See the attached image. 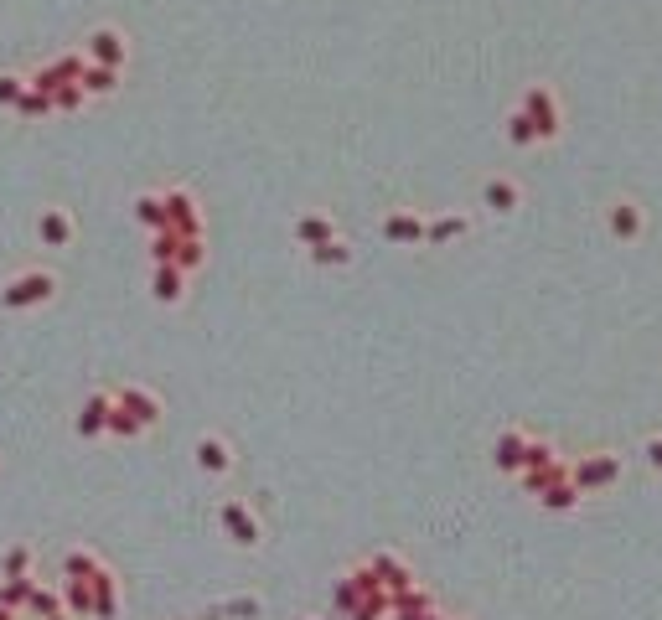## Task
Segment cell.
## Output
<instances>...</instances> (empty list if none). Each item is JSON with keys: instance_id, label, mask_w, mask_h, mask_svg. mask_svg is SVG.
<instances>
[{"instance_id": "6da1fadb", "label": "cell", "mask_w": 662, "mask_h": 620, "mask_svg": "<svg viewBox=\"0 0 662 620\" xmlns=\"http://www.w3.org/2000/svg\"><path fill=\"white\" fill-rule=\"evenodd\" d=\"M52 290H57L52 269H26V274H16L11 285L0 290V305H6V310H32V305L52 300Z\"/></svg>"}, {"instance_id": "7a4b0ae2", "label": "cell", "mask_w": 662, "mask_h": 620, "mask_svg": "<svg viewBox=\"0 0 662 620\" xmlns=\"http://www.w3.org/2000/svg\"><path fill=\"white\" fill-rule=\"evenodd\" d=\"M88 62H104V68H119V73H125V62H130V42L119 37L114 26H99L94 37H88Z\"/></svg>"}, {"instance_id": "3957f363", "label": "cell", "mask_w": 662, "mask_h": 620, "mask_svg": "<svg viewBox=\"0 0 662 620\" xmlns=\"http://www.w3.org/2000/svg\"><path fill=\"white\" fill-rule=\"evenodd\" d=\"M523 109H528V119L538 124V140H554V135H559V109H554V93H549V88L533 83V88L523 93Z\"/></svg>"}, {"instance_id": "277c9868", "label": "cell", "mask_w": 662, "mask_h": 620, "mask_svg": "<svg viewBox=\"0 0 662 620\" xmlns=\"http://www.w3.org/2000/svg\"><path fill=\"white\" fill-rule=\"evenodd\" d=\"M223 527H228V538H233L238 548H254V543H259V522H254V512H249L244 502H228V507H223Z\"/></svg>"}, {"instance_id": "5b68a950", "label": "cell", "mask_w": 662, "mask_h": 620, "mask_svg": "<svg viewBox=\"0 0 662 620\" xmlns=\"http://www.w3.org/2000/svg\"><path fill=\"white\" fill-rule=\"evenodd\" d=\"M166 217H171V228H176V233L202 238V217H197V202H192L187 192H166Z\"/></svg>"}, {"instance_id": "8992f818", "label": "cell", "mask_w": 662, "mask_h": 620, "mask_svg": "<svg viewBox=\"0 0 662 620\" xmlns=\"http://www.w3.org/2000/svg\"><path fill=\"white\" fill-rule=\"evenodd\" d=\"M37 233H42V243H47V248H68V243H73V217H68L63 207H42Z\"/></svg>"}, {"instance_id": "52a82bcc", "label": "cell", "mask_w": 662, "mask_h": 620, "mask_svg": "<svg viewBox=\"0 0 662 620\" xmlns=\"http://www.w3.org/2000/svg\"><path fill=\"white\" fill-rule=\"evenodd\" d=\"M109 414H114V398H109V393H94V398L83 403V414H78V434H83V440L104 434V429H109Z\"/></svg>"}, {"instance_id": "ba28073f", "label": "cell", "mask_w": 662, "mask_h": 620, "mask_svg": "<svg viewBox=\"0 0 662 620\" xmlns=\"http://www.w3.org/2000/svg\"><path fill=\"white\" fill-rule=\"evenodd\" d=\"M114 403L125 414H135L140 424H156L161 419V398L156 393H145V388H125V393H114Z\"/></svg>"}, {"instance_id": "9c48e42d", "label": "cell", "mask_w": 662, "mask_h": 620, "mask_svg": "<svg viewBox=\"0 0 662 620\" xmlns=\"http://www.w3.org/2000/svg\"><path fill=\"white\" fill-rule=\"evenodd\" d=\"M425 223H419V217L414 212H394V217H388V223H383V238L388 243H425Z\"/></svg>"}, {"instance_id": "30bf717a", "label": "cell", "mask_w": 662, "mask_h": 620, "mask_svg": "<svg viewBox=\"0 0 662 620\" xmlns=\"http://www.w3.org/2000/svg\"><path fill=\"white\" fill-rule=\"evenodd\" d=\"M182 274H187V269H176V264H156V279H150V295H156V300H166V305H176V300H182Z\"/></svg>"}, {"instance_id": "8fae6325", "label": "cell", "mask_w": 662, "mask_h": 620, "mask_svg": "<svg viewBox=\"0 0 662 620\" xmlns=\"http://www.w3.org/2000/svg\"><path fill=\"white\" fill-rule=\"evenodd\" d=\"M197 465H202V471H213V476H223L228 465H233V450L218 440V434H207V440L197 445Z\"/></svg>"}, {"instance_id": "7c38bea8", "label": "cell", "mask_w": 662, "mask_h": 620, "mask_svg": "<svg viewBox=\"0 0 662 620\" xmlns=\"http://www.w3.org/2000/svg\"><path fill=\"white\" fill-rule=\"evenodd\" d=\"M63 605L73 615H94V579H68L63 584Z\"/></svg>"}, {"instance_id": "4fadbf2b", "label": "cell", "mask_w": 662, "mask_h": 620, "mask_svg": "<svg viewBox=\"0 0 662 620\" xmlns=\"http://www.w3.org/2000/svg\"><path fill=\"white\" fill-rule=\"evenodd\" d=\"M68 605H63V595L57 589H47V584H32V600H26V615H42V620H52V615H63Z\"/></svg>"}, {"instance_id": "5bb4252c", "label": "cell", "mask_w": 662, "mask_h": 620, "mask_svg": "<svg viewBox=\"0 0 662 620\" xmlns=\"http://www.w3.org/2000/svg\"><path fill=\"white\" fill-rule=\"evenodd\" d=\"M114 610H119V595H114V574L104 569V574H94V615H99V620H114Z\"/></svg>"}, {"instance_id": "9a60e30c", "label": "cell", "mask_w": 662, "mask_h": 620, "mask_svg": "<svg viewBox=\"0 0 662 620\" xmlns=\"http://www.w3.org/2000/svg\"><path fill=\"white\" fill-rule=\"evenodd\" d=\"M295 238H300V243H311V248H321V243L337 238V228H331L326 217H316V212H311V217H300V223H295Z\"/></svg>"}, {"instance_id": "2e32d148", "label": "cell", "mask_w": 662, "mask_h": 620, "mask_svg": "<svg viewBox=\"0 0 662 620\" xmlns=\"http://www.w3.org/2000/svg\"><path fill=\"white\" fill-rule=\"evenodd\" d=\"M0 579H32V548L26 543L6 548V558H0Z\"/></svg>"}, {"instance_id": "e0dca14e", "label": "cell", "mask_w": 662, "mask_h": 620, "mask_svg": "<svg viewBox=\"0 0 662 620\" xmlns=\"http://www.w3.org/2000/svg\"><path fill=\"white\" fill-rule=\"evenodd\" d=\"M523 460H528V440H523V434H502V440H497V465L518 471Z\"/></svg>"}, {"instance_id": "ac0fdd59", "label": "cell", "mask_w": 662, "mask_h": 620, "mask_svg": "<svg viewBox=\"0 0 662 620\" xmlns=\"http://www.w3.org/2000/svg\"><path fill=\"white\" fill-rule=\"evenodd\" d=\"M52 109H57V104H52V93H47V88H26V93H21V104H16L21 119H42V114H52Z\"/></svg>"}, {"instance_id": "d6986e66", "label": "cell", "mask_w": 662, "mask_h": 620, "mask_svg": "<svg viewBox=\"0 0 662 620\" xmlns=\"http://www.w3.org/2000/svg\"><path fill=\"white\" fill-rule=\"evenodd\" d=\"M63 569H68V579H94V574H104V564L88 548H73L68 558H63Z\"/></svg>"}, {"instance_id": "ffe728a7", "label": "cell", "mask_w": 662, "mask_h": 620, "mask_svg": "<svg viewBox=\"0 0 662 620\" xmlns=\"http://www.w3.org/2000/svg\"><path fill=\"white\" fill-rule=\"evenodd\" d=\"M32 584L37 579H0V605H6V610H26V600H32Z\"/></svg>"}, {"instance_id": "44dd1931", "label": "cell", "mask_w": 662, "mask_h": 620, "mask_svg": "<svg viewBox=\"0 0 662 620\" xmlns=\"http://www.w3.org/2000/svg\"><path fill=\"white\" fill-rule=\"evenodd\" d=\"M83 88H88V93H114V88H119V68H104V62H88Z\"/></svg>"}, {"instance_id": "7402d4cb", "label": "cell", "mask_w": 662, "mask_h": 620, "mask_svg": "<svg viewBox=\"0 0 662 620\" xmlns=\"http://www.w3.org/2000/svg\"><path fill=\"white\" fill-rule=\"evenodd\" d=\"M481 197H487L492 212H513L518 207V186L513 181H487V192H481Z\"/></svg>"}, {"instance_id": "603a6c76", "label": "cell", "mask_w": 662, "mask_h": 620, "mask_svg": "<svg viewBox=\"0 0 662 620\" xmlns=\"http://www.w3.org/2000/svg\"><path fill=\"white\" fill-rule=\"evenodd\" d=\"M135 212H140V223H145V228H156V233H161V228H171V217H166V197H140V202H135Z\"/></svg>"}, {"instance_id": "cb8c5ba5", "label": "cell", "mask_w": 662, "mask_h": 620, "mask_svg": "<svg viewBox=\"0 0 662 620\" xmlns=\"http://www.w3.org/2000/svg\"><path fill=\"white\" fill-rule=\"evenodd\" d=\"M52 104L63 109V114H73V109H83V104H88V88H83V83H63V88L52 93Z\"/></svg>"}, {"instance_id": "d4e9b609", "label": "cell", "mask_w": 662, "mask_h": 620, "mask_svg": "<svg viewBox=\"0 0 662 620\" xmlns=\"http://www.w3.org/2000/svg\"><path fill=\"white\" fill-rule=\"evenodd\" d=\"M466 233V217H440V223H430L425 243H450V238H461Z\"/></svg>"}, {"instance_id": "484cf974", "label": "cell", "mask_w": 662, "mask_h": 620, "mask_svg": "<svg viewBox=\"0 0 662 620\" xmlns=\"http://www.w3.org/2000/svg\"><path fill=\"white\" fill-rule=\"evenodd\" d=\"M311 259H316V264H347V259H352V248H347L342 238H331V243L311 248Z\"/></svg>"}, {"instance_id": "4316f807", "label": "cell", "mask_w": 662, "mask_h": 620, "mask_svg": "<svg viewBox=\"0 0 662 620\" xmlns=\"http://www.w3.org/2000/svg\"><path fill=\"white\" fill-rule=\"evenodd\" d=\"M32 88V78H16V73H0V104H21V93Z\"/></svg>"}, {"instance_id": "83f0119b", "label": "cell", "mask_w": 662, "mask_h": 620, "mask_svg": "<svg viewBox=\"0 0 662 620\" xmlns=\"http://www.w3.org/2000/svg\"><path fill=\"white\" fill-rule=\"evenodd\" d=\"M507 124H513V130H507V135H513V145H533V140H538V124L528 119V109H518Z\"/></svg>"}, {"instance_id": "f1b7e54d", "label": "cell", "mask_w": 662, "mask_h": 620, "mask_svg": "<svg viewBox=\"0 0 662 620\" xmlns=\"http://www.w3.org/2000/svg\"><path fill=\"white\" fill-rule=\"evenodd\" d=\"M595 481H616V460H590L580 471V486H595Z\"/></svg>"}, {"instance_id": "f546056e", "label": "cell", "mask_w": 662, "mask_h": 620, "mask_svg": "<svg viewBox=\"0 0 662 620\" xmlns=\"http://www.w3.org/2000/svg\"><path fill=\"white\" fill-rule=\"evenodd\" d=\"M145 424L135 419V414H125V409H119V403H114V414H109V434H140Z\"/></svg>"}, {"instance_id": "4dcf8cb0", "label": "cell", "mask_w": 662, "mask_h": 620, "mask_svg": "<svg viewBox=\"0 0 662 620\" xmlns=\"http://www.w3.org/2000/svg\"><path fill=\"white\" fill-rule=\"evenodd\" d=\"M202 254H207L202 238H187V243H182V254H176V269H197V264H202Z\"/></svg>"}, {"instance_id": "1f68e13d", "label": "cell", "mask_w": 662, "mask_h": 620, "mask_svg": "<svg viewBox=\"0 0 662 620\" xmlns=\"http://www.w3.org/2000/svg\"><path fill=\"white\" fill-rule=\"evenodd\" d=\"M611 217H616V233H621V238L637 233V212H631V202H616V212H611Z\"/></svg>"}, {"instance_id": "d6a6232c", "label": "cell", "mask_w": 662, "mask_h": 620, "mask_svg": "<svg viewBox=\"0 0 662 620\" xmlns=\"http://www.w3.org/2000/svg\"><path fill=\"white\" fill-rule=\"evenodd\" d=\"M647 460H652V465H662V440H652V445H647Z\"/></svg>"}, {"instance_id": "836d02e7", "label": "cell", "mask_w": 662, "mask_h": 620, "mask_svg": "<svg viewBox=\"0 0 662 620\" xmlns=\"http://www.w3.org/2000/svg\"><path fill=\"white\" fill-rule=\"evenodd\" d=\"M52 620H68V610H63V615H52Z\"/></svg>"}]
</instances>
